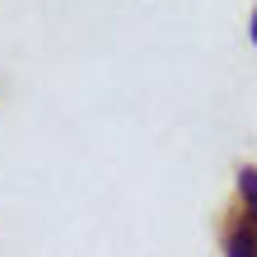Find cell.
I'll return each mask as SVG.
<instances>
[{
  "instance_id": "obj_1",
  "label": "cell",
  "mask_w": 257,
  "mask_h": 257,
  "mask_svg": "<svg viewBox=\"0 0 257 257\" xmlns=\"http://www.w3.org/2000/svg\"><path fill=\"white\" fill-rule=\"evenodd\" d=\"M220 252L224 257H257V164L238 169L234 201L220 220Z\"/></svg>"
},
{
  "instance_id": "obj_2",
  "label": "cell",
  "mask_w": 257,
  "mask_h": 257,
  "mask_svg": "<svg viewBox=\"0 0 257 257\" xmlns=\"http://www.w3.org/2000/svg\"><path fill=\"white\" fill-rule=\"evenodd\" d=\"M248 38H252V47H257V10H252V24H248Z\"/></svg>"
}]
</instances>
